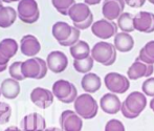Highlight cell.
Masks as SVG:
<instances>
[{
    "instance_id": "obj_1",
    "label": "cell",
    "mask_w": 154,
    "mask_h": 131,
    "mask_svg": "<svg viewBox=\"0 0 154 131\" xmlns=\"http://www.w3.org/2000/svg\"><path fill=\"white\" fill-rule=\"evenodd\" d=\"M147 106V97L140 91L131 92L122 103L121 112L126 119L133 120L140 117Z\"/></svg>"
},
{
    "instance_id": "obj_2",
    "label": "cell",
    "mask_w": 154,
    "mask_h": 131,
    "mask_svg": "<svg viewBox=\"0 0 154 131\" xmlns=\"http://www.w3.org/2000/svg\"><path fill=\"white\" fill-rule=\"evenodd\" d=\"M116 49L113 44L105 41H100L95 43L91 48V57L95 62L104 65L110 66L116 61Z\"/></svg>"
},
{
    "instance_id": "obj_3",
    "label": "cell",
    "mask_w": 154,
    "mask_h": 131,
    "mask_svg": "<svg viewBox=\"0 0 154 131\" xmlns=\"http://www.w3.org/2000/svg\"><path fill=\"white\" fill-rule=\"evenodd\" d=\"M75 111L84 120H91L97 117L99 111V104L90 93H82L78 95L73 103Z\"/></svg>"
},
{
    "instance_id": "obj_4",
    "label": "cell",
    "mask_w": 154,
    "mask_h": 131,
    "mask_svg": "<svg viewBox=\"0 0 154 131\" xmlns=\"http://www.w3.org/2000/svg\"><path fill=\"white\" fill-rule=\"evenodd\" d=\"M22 75L25 79H36L41 80L46 76L48 67L46 61L41 58H31L26 61H23L21 65Z\"/></svg>"
},
{
    "instance_id": "obj_5",
    "label": "cell",
    "mask_w": 154,
    "mask_h": 131,
    "mask_svg": "<svg viewBox=\"0 0 154 131\" xmlns=\"http://www.w3.org/2000/svg\"><path fill=\"white\" fill-rule=\"evenodd\" d=\"M53 93L59 101L64 104L75 103L78 98L77 87L66 80H58L53 85Z\"/></svg>"
},
{
    "instance_id": "obj_6",
    "label": "cell",
    "mask_w": 154,
    "mask_h": 131,
    "mask_svg": "<svg viewBox=\"0 0 154 131\" xmlns=\"http://www.w3.org/2000/svg\"><path fill=\"white\" fill-rule=\"evenodd\" d=\"M17 13L19 19L27 24L37 22L40 17V12L36 0H20L17 6Z\"/></svg>"
},
{
    "instance_id": "obj_7",
    "label": "cell",
    "mask_w": 154,
    "mask_h": 131,
    "mask_svg": "<svg viewBox=\"0 0 154 131\" xmlns=\"http://www.w3.org/2000/svg\"><path fill=\"white\" fill-rule=\"evenodd\" d=\"M104 84L114 95H123L130 88V80L119 73H108L104 78Z\"/></svg>"
},
{
    "instance_id": "obj_8",
    "label": "cell",
    "mask_w": 154,
    "mask_h": 131,
    "mask_svg": "<svg viewBox=\"0 0 154 131\" xmlns=\"http://www.w3.org/2000/svg\"><path fill=\"white\" fill-rule=\"evenodd\" d=\"M91 32L95 37L102 40H106L118 34V24L114 21H109L104 18L93 22Z\"/></svg>"
},
{
    "instance_id": "obj_9",
    "label": "cell",
    "mask_w": 154,
    "mask_h": 131,
    "mask_svg": "<svg viewBox=\"0 0 154 131\" xmlns=\"http://www.w3.org/2000/svg\"><path fill=\"white\" fill-rule=\"evenodd\" d=\"M154 73V65L143 62L140 58H136L131 66L128 68L127 75L129 80H138L140 78H150Z\"/></svg>"
},
{
    "instance_id": "obj_10",
    "label": "cell",
    "mask_w": 154,
    "mask_h": 131,
    "mask_svg": "<svg viewBox=\"0 0 154 131\" xmlns=\"http://www.w3.org/2000/svg\"><path fill=\"white\" fill-rule=\"evenodd\" d=\"M60 125L64 131H81L83 119L75 111L64 110L60 117Z\"/></svg>"
},
{
    "instance_id": "obj_11",
    "label": "cell",
    "mask_w": 154,
    "mask_h": 131,
    "mask_svg": "<svg viewBox=\"0 0 154 131\" xmlns=\"http://www.w3.org/2000/svg\"><path fill=\"white\" fill-rule=\"evenodd\" d=\"M124 0H104L102 6V14L104 18L109 21L118 20L125 10Z\"/></svg>"
},
{
    "instance_id": "obj_12",
    "label": "cell",
    "mask_w": 154,
    "mask_h": 131,
    "mask_svg": "<svg viewBox=\"0 0 154 131\" xmlns=\"http://www.w3.org/2000/svg\"><path fill=\"white\" fill-rule=\"evenodd\" d=\"M47 67L54 73H61L68 66V58L63 51H54L47 55Z\"/></svg>"
},
{
    "instance_id": "obj_13",
    "label": "cell",
    "mask_w": 154,
    "mask_h": 131,
    "mask_svg": "<svg viewBox=\"0 0 154 131\" xmlns=\"http://www.w3.org/2000/svg\"><path fill=\"white\" fill-rule=\"evenodd\" d=\"M54 95L53 91L48 89L42 88V87H36L31 92V100L37 107L41 109H46L51 106L54 103Z\"/></svg>"
},
{
    "instance_id": "obj_14",
    "label": "cell",
    "mask_w": 154,
    "mask_h": 131,
    "mask_svg": "<svg viewBox=\"0 0 154 131\" xmlns=\"http://www.w3.org/2000/svg\"><path fill=\"white\" fill-rule=\"evenodd\" d=\"M134 28L140 33L151 34L154 32V14L140 12L134 16Z\"/></svg>"
},
{
    "instance_id": "obj_15",
    "label": "cell",
    "mask_w": 154,
    "mask_h": 131,
    "mask_svg": "<svg viewBox=\"0 0 154 131\" xmlns=\"http://www.w3.org/2000/svg\"><path fill=\"white\" fill-rule=\"evenodd\" d=\"M21 128L23 131H45L46 122L44 117L39 113H31L22 119Z\"/></svg>"
},
{
    "instance_id": "obj_16",
    "label": "cell",
    "mask_w": 154,
    "mask_h": 131,
    "mask_svg": "<svg viewBox=\"0 0 154 131\" xmlns=\"http://www.w3.org/2000/svg\"><path fill=\"white\" fill-rule=\"evenodd\" d=\"M100 107L107 114H116L121 111L122 102L116 95L111 92L105 93L100 100Z\"/></svg>"
},
{
    "instance_id": "obj_17",
    "label": "cell",
    "mask_w": 154,
    "mask_h": 131,
    "mask_svg": "<svg viewBox=\"0 0 154 131\" xmlns=\"http://www.w3.org/2000/svg\"><path fill=\"white\" fill-rule=\"evenodd\" d=\"M20 51L24 56L35 58V56L41 51V44L35 36L25 35L20 40Z\"/></svg>"
},
{
    "instance_id": "obj_18",
    "label": "cell",
    "mask_w": 154,
    "mask_h": 131,
    "mask_svg": "<svg viewBox=\"0 0 154 131\" xmlns=\"http://www.w3.org/2000/svg\"><path fill=\"white\" fill-rule=\"evenodd\" d=\"M92 15L91 11L89 8V5H87L86 3H75L70 8L68 12V16L71 19V21L75 23H82L85 20H87L90 16Z\"/></svg>"
},
{
    "instance_id": "obj_19",
    "label": "cell",
    "mask_w": 154,
    "mask_h": 131,
    "mask_svg": "<svg viewBox=\"0 0 154 131\" xmlns=\"http://www.w3.org/2000/svg\"><path fill=\"white\" fill-rule=\"evenodd\" d=\"M113 45L120 52H128L134 47V39L128 33H118L114 36Z\"/></svg>"
},
{
    "instance_id": "obj_20",
    "label": "cell",
    "mask_w": 154,
    "mask_h": 131,
    "mask_svg": "<svg viewBox=\"0 0 154 131\" xmlns=\"http://www.w3.org/2000/svg\"><path fill=\"white\" fill-rule=\"evenodd\" d=\"M0 89H1V93L5 99L8 100H14L20 93V85L19 82L14 79H5L2 81L1 85H0Z\"/></svg>"
},
{
    "instance_id": "obj_21",
    "label": "cell",
    "mask_w": 154,
    "mask_h": 131,
    "mask_svg": "<svg viewBox=\"0 0 154 131\" xmlns=\"http://www.w3.org/2000/svg\"><path fill=\"white\" fill-rule=\"evenodd\" d=\"M81 86L86 93H94L99 91L102 86L101 78L97 73H88L82 78Z\"/></svg>"
},
{
    "instance_id": "obj_22",
    "label": "cell",
    "mask_w": 154,
    "mask_h": 131,
    "mask_svg": "<svg viewBox=\"0 0 154 131\" xmlns=\"http://www.w3.org/2000/svg\"><path fill=\"white\" fill-rule=\"evenodd\" d=\"M53 36L59 43L64 42L70 37L72 33V26H70L68 23L63 22V21H58L53 25Z\"/></svg>"
},
{
    "instance_id": "obj_23",
    "label": "cell",
    "mask_w": 154,
    "mask_h": 131,
    "mask_svg": "<svg viewBox=\"0 0 154 131\" xmlns=\"http://www.w3.org/2000/svg\"><path fill=\"white\" fill-rule=\"evenodd\" d=\"M71 57L73 60H82V59H86L89 56H91V49L90 46L86 41L80 40L78 43L69 48Z\"/></svg>"
},
{
    "instance_id": "obj_24",
    "label": "cell",
    "mask_w": 154,
    "mask_h": 131,
    "mask_svg": "<svg viewBox=\"0 0 154 131\" xmlns=\"http://www.w3.org/2000/svg\"><path fill=\"white\" fill-rule=\"evenodd\" d=\"M18 16L17 11L11 6H3L0 8V27L8 28L14 24Z\"/></svg>"
},
{
    "instance_id": "obj_25",
    "label": "cell",
    "mask_w": 154,
    "mask_h": 131,
    "mask_svg": "<svg viewBox=\"0 0 154 131\" xmlns=\"http://www.w3.org/2000/svg\"><path fill=\"white\" fill-rule=\"evenodd\" d=\"M18 51V43L12 38H6L0 41V54L6 59L10 60L14 56H16Z\"/></svg>"
},
{
    "instance_id": "obj_26",
    "label": "cell",
    "mask_w": 154,
    "mask_h": 131,
    "mask_svg": "<svg viewBox=\"0 0 154 131\" xmlns=\"http://www.w3.org/2000/svg\"><path fill=\"white\" fill-rule=\"evenodd\" d=\"M118 22V27H120V30H122L123 33H132L133 30H135L134 28V16L131 14V13H127L124 12L120 17H119Z\"/></svg>"
},
{
    "instance_id": "obj_27",
    "label": "cell",
    "mask_w": 154,
    "mask_h": 131,
    "mask_svg": "<svg viewBox=\"0 0 154 131\" xmlns=\"http://www.w3.org/2000/svg\"><path fill=\"white\" fill-rule=\"evenodd\" d=\"M138 58L147 64L154 65V40L149 41L140 51Z\"/></svg>"
},
{
    "instance_id": "obj_28",
    "label": "cell",
    "mask_w": 154,
    "mask_h": 131,
    "mask_svg": "<svg viewBox=\"0 0 154 131\" xmlns=\"http://www.w3.org/2000/svg\"><path fill=\"white\" fill-rule=\"evenodd\" d=\"M93 63H94V60L91 56H89L88 58L82 59V60H73V67L78 73L86 75L90 73V70L92 69Z\"/></svg>"
},
{
    "instance_id": "obj_29",
    "label": "cell",
    "mask_w": 154,
    "mask_h": 131,
    "mask_svg": "<svg viewBox=\"0 0 154 131\" xmlns=\"http://www.w3.org/2000/svg\"><path fill=\"white\" fill-rule=\"evenodd\" d=\"M51 3L57 12L64 16H68L69 10L75 3V0H51Z\"/></svg>"
},
{
    "instance_id": "obj_30",
    "label": "cell",
    "mask_w": 154,
    "mask_h": 131,
    "mask_svg": "<svg viewBox=\"0 0 154 131\" xmlns=\"http://www.w3.org/2000/svg\"><path fill=\"white\" fill-rule=\"evenodd\" d=\"M21 65H22V61H17L14 62L8 68V73L12 79L16 81H23L25 80L24 76L22 75V70H21Z\"/></svg>"
},
{
    "instance_id": "obj_31",
    "label": "cell",
    "mask_w": 154,
    "mask_h": 131,
    "mask_svg": "<svg viewBox=\"0 0 154 131\" xmlns=\"http://www.w3.org/2000/svg\"><path fill=\"white\" fill-rule=\"evenodd\" d=\"M12 115V108L5 102H0V125L6 124Z\"/></svg>"
},
{
    "instance_id": "obj_32",
    "label": "cell",
    "mask_w": 154,
    "mask_h": 131,
    "mask_svg": "<svg viewBox=\"0 0 154 131\" xmlns=\"http://www.w3.org/2000/svg\"><path fill=\"white\" fill-rule=\"evenodd\" d=\"M142 90L146 97L154 98V77H150L143 82Z\"/></svg>"
},
{
    "instance_id": "obj_33",
    "label": "cell",
    "mask_w": 154,
    "mask_h": 131,
    "mask_svg": "<svg viewBox=\"0 0 154 131\" xmlns=\"http://www.w3.org/2000/svg\"><path fill=\"white\" fill-rule=\"evenodd\" d=\"M80 32H81V30H78V28L75 27V26H72V33H71L70 37H69V38L67 39L66 41L59 43V44L62 45V46H69V47H71L72 45H75V43H78L80 41V34H81Z\"/></svg>"
},
{
    "instance_id": "obj_34",
    "label": "cell",
    "mask_w": 154,
    "mask_h": 131,
    "mask_svg": "<svg viewBox=\"0 0 154 131\" xmlns=\"http://www.w3.org/2000/svg\"><path fill=\"white\" fill-rule=\"evenodd\" d=\"M105 131H126L125 126L120 120L112 119L105 125Z\"/></svg>"
},
{
    "instance_id": "obj_35",
    "label": "cell",
    "mask_w": 154,
    "mask_h": 131,
    "mask_svg": "<svg viewBox=\"0 0 154 131\" xmlns=\"http://www.w3.org/2000/svg\"><path fill=\"white\" fill-rule=\"evenodd\" d=\"M92 24H93V15H91V16H90L89 18L87 19V20L84 21V22H82V23H75L73 26H75V27H77L78 30H87L88 27H91Z\"/></svg>"
},
{
    "instance_id": "obj_36",
    "label": "cell",
    "mask_w": 154,
    "mask_h": 131,
    "mask_svg": "<svg viewBox=\"0 0 154 131\" xmlns=\"http://www.w3.org/2000/svg\"><path fill=\"white\" fill-rule=\"evenodd\" d=\"M126 4L130 6V8H142L145 4L146 0H124Z\"/></svg>"
},
{
    "instance_id": "obj_37",
    "label": "cell",
    "mask_w": 154,
    "mask_h": 131,
    "mask_svg": "<svg viewBox=\"0 0 154 131\" xmlns=\"http://www.w3.org/2000/svg\"><path fill=\"white\" fill-rule=\"evenodd\" d=\"M8 62H10V60L6 59L5 57H3L1 54H0V65H1V66H8Z\"/></svg>"
},
{
    "instance_id": "obj_38",
    "label": "cell",
    "mask_w": 154,
    "mask_h": 131,
    "mask_svg": "<svg viewBox=\"0 0 154 131\" xmlns=\"http://www.w3.org/2000/svg\"><path fill=\"white\" fill-rule=\"evenodd\" d=\"M102 0H84V3H86L87 5H97Z\"/></svg>"
},
{
    "instance_id": "obj_39",
    "label": "cell",
    "mask_w": 154,
    "mask_h": 131,
    "mask_svg": "<svg viewBox=\"0 0 154 131\" xmlns=\"http://www.w3.org/2000/svg\"><path fill=\"white\" fill-rule=\"evenodd\" d=\"M4 131H22V129H19L18 127H15V126H11V127L6 128Z\"/></svg>"
},
{
    "instance_id": "obj_40",
    "label": "cell",
    "mask_w": 154,
    "mask_h": 131,
    "mask_svg": "<svg viewBox=\"0 0 154 131\" xmlns=\"http://www.w3.org/2000/svg\"><path fill=\"white\" fill-rule=\"evenodd\" d=\"M45 131H64L62 128H57V127H49V128H46Z\"/></svg>"
},
{
    "instance_id": "obj_41",
    "label": "cell",
    "mask_w": 154,
    "mask_h": 131,
    "mask_svg": "<svg viewBox=\"0 0 154 131\" xmlns=\"http://www.w3.org/2000/svg\"><path fill=\"white\" fill-rule=\"evenodd\" d=\"M150 108H151V110H153V112H154V98H152V100L150 101Z\"/></svg>"
},
{
    "instance_id": "obj_42",
    "label": "cell",
    "mask_w": 154,
    "mask_h": 131,
    "mask_svg": "<svg viewBox=\"0 0 154 131\" xmlns=\"http://www.w3.org/2000/svg\"><path fill=\"white\" fill-rule=\"evenodd\" d=\"M2 2H5V3H12V2L20 1V0H1Z\"/></svg>"
},
{
    "instance_id": "obj_43",
    "label": "cell",
    "mask_w": 154,
    "mask_h": 131,
    "mask_svg": "<svg viewBox=\"0 0 154 131\" xmlns=\"http://www.w3.org/2000/svg\"><path fill=\"white\" fill-rule=\"evenodd\" d=\"M6 67L8 66H1V65H0V73H3V71L6 69Z\"/></svg>"
},
{
    "instance_id": "obj_44",
    "label": "cell",
    "mask_w": 154,
    "mask_h": 131,
    "mask_svg": "<svg viewBox=\"0 0 154 131\" xmlns=\"http://www.w3.org/2000/svg\"><path fill=\"white\" fill-rule=\"evenodd\" d=\"M148 1L150 2L151 4H153V5H154V0H148Z\"/></svg>"
},
{
    "instance_id": "obj_45",
    "label": "cell",
    "mask_w": 154,
    "mask_h": 131,
    "mask_svg": "<svg viewBox=\"0 0 154 131\" xmlns=\"http://www.w3.org/2000/svg\"><path fill=\"white\" fill-rule=\"evenodd\" d=\"M2 95V93H1V89H0V97Z\"/></svg>"
},
{
    "instance_id": "obj_46",
    "label": "cell",
    "mask_w": 154,
    "mask_h": 131,
    "mask_svg": "<svg viewBox=\"0 0 154 131\" xmlns=\"http://www.w3.org/2000/svg\"><path fill=\"white\" fill-rule=\"evenodd\" d=\"M0 2H2V1H1V0H0Z\"/></svg>"
}]
</instances>
